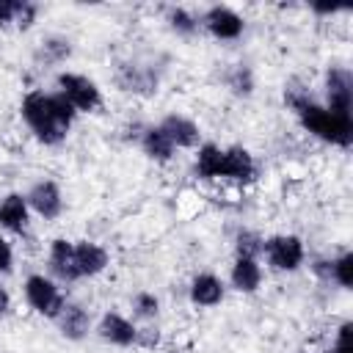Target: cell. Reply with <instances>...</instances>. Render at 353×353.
Returning <instances> with one entry per match:
<instances>
[{"label":"cell","instance_id":"obj_1","mask_svg":"<svg viewBox=\"0 0 353 353\" xmlns=\"http://www.w3.org/2000/svg\"><path fill=\"white\" fill-rule=\"evenodd\" d=\"M25 124L30 127V132L44 143V146H55L66 138L77 110L72 108V102L55 91V94H44V91H30L22 99L19 108Z\"/></svg>","mask_w":353,"mask_h":353},{"label":"cell","instance_id":"obj_2","mask_svg":"<svg viewBox=\"0 0 353 353\" xmlns=\"http://www.w3.org/2000/svg\"><path fill=\"white\" fill-rule=\"evenodd\" d=\"M298 119H301L303 130H309L312 135H317L325 143H334L342 149H347L353 143V119L350 116L331 113L328 108L312 102L303 110H298Z\"/></svg>","mask_w":353,"mask_h":353},{"label":"cell","instance_id":"obj_3","mask_svg":"<svg viewBox=\"0 0 353 353\" xmlns=\"http://www.w3.org/2000/svg\"><path fill=\"white\" fill-rule=\"evenodd\" d=\"M25 301L30 303L33 312H39V314H44V317H52V320L58 317V312H61L63 303H66L61 287H58L52 279L41 276V273L28 276V281H25Z\"/></svg>","mask_w":353,"mask_h":353},{"label":"cell","instance_id":"obj_4","mask_svg":"<svg viewBox=\"0 0 353 353\" xmlns=\"http://www.w3.org/2000/svg\"><path fill=\"white\" fill-rule=\"evenodd\" d=\"M58 91L72 102L74 110H97L102 105V94L97 88V83L85 74H74V72H61L58 74Z\"/></svg>","mask_w":353,"mask_h":353},{"label":"cell","instance_id":"obj_5","mask_svg":"<svg viewBox=\"0 0 353 353\" xmlns=\"http://www.w3.org/2000/svg\"><path fill=\"white\" fill-rule=\"evenodd\" d=\"M262 254L268 256L270 268H276V270H298L303 265L306 248H303V240L295 234H276V237L265 240Z\"/></svg>","mask_w":353,"mask_h":353},{"label":"cell","instance_id":"obj_6","mask_svg":"<svg viewBox=\"0 0 353 353\" xmlns=\"http://www.w3.org/2000/svg\"><path fill=\"white\" fill-rule=\"evenodd\" d=\"M325 102L331 113L350 116L353 105V77L345 66H331L325 72Z\"/></svg>","mask_w":353,"mask_h":353},{"label":"cell","instance_id":"obj_7","mask_svg":"<svg viewBox=\"0 0 353 353\" xmlns=\"http://www.w3.org/2000/svg\"><path fill=\"white\" fill-rule=\"evenodd\" d=\"M25 201L28 207L41 215L44 221H52L61 215L63 210V196H61V188L52 182V179H39L28 193H25Z\"/></svg>","mask_w":353,"mask_h":353},{"label":"cell","instance_id":"obj_8","mask_svg":"<svg viewBox=\"0 0 353 353\" xmlns=\"http://www.w3.org/2000/svg\"><path fill=\"white\" fill-rule=\"evenodd\" d=\"M116 85L121 91H130V94H141V97H152L157 94V74L154 69L149 66H141V63H121L116 69Z\"/></svg>","mask_w":353,"mask_h":353},{"label":"cell","instance_id":"obj_9","mask_svg":"<svg viewBox=\"0 0 353 353\" xmlns=\"http://www.w3.org/2000/svg\"><path fill=\"white\" fill-rule=\"evenodd\" d=\"M256 174V165H254V157L248 149L243 146H229V149H221V165H218V176L223 179H232V182H251Z\"/></svg>","mask_w":353,"mask_h":353},{"label":"cell","instance_id":"obj_10","mask_svg":"<svg viewBox=\"0 0 353 353\" xmlns=\"http://www.w3.org/2000/svg\"><path fill=\"white\" fill-rule=\"evenodd\" d=\"M201 25H204L215 39H223V41L237 39V36L243 33V28H245L243 17L234 14V11L226 8V6H212V8H207V14L201 17Z\"/></svg>","mask_w":353,"mask_h":353},{"label":"cell","instance_id":"obj_11","mask_svg":"<svg viewBox=\"0 0 353 353\" xmlns=\"http://www.w3.org/2000/svg\"><path fill=\"white\" fill-rule=\"evenodd\" d=\"M157 127L165 132V138L174 143V149H196V146H199V141H201L199 127H196L190 119L176 116V113L165 116V119H163Z\"/></svg>","mask_w":353,"mask_h":353},{"label":"cell","instance_id":"obj_12","mask_svg":"<svg viewBox=\"0 0 353 353\" xmlns=\"http://www.w3.org/2000/svg\"><path fill=\"white\" fill-rule=\"evenodd\" d=\"M47 262H50V270L55 279H61V281H77L80 279L77 265H74V243L72 240H66V237L52 240Z\"/></svg>","mask_w":353,"mask_h":353},{"label":"cell","instance_id":"obj_13","mask_svg":"<svg viewBox=\"0 0 353 353\" xmlns=\"http://www.w3.org/2000/svg\"><path fill=\"white\" fill-rule=\"evenodd\" d=\"M108 262H110V256L99 243H94V240H77L74 243V265H77L80 279L83 276H99L108 268Z\"/></svg>","mask_w":353,"mask_h":353},{"label":"cell","instance_id":"obj_14","mask_svg":"<svg viewBox=\"0 0 353 353\" xmlns=\"http://www.w3.org/2000/svg\"><path fill=\"white\" fill-rule=\"evenodd\" d=\"M55 323H58L61 334H63L66 339H72V342L85 339V334L91 331V314H88L80 303H72V301L63 303V309L58 312Z\"/></svg>","mask_w":353,"mask_h":353},{"label":"cell","instance_id":"obj_15","mask_svg":"<svg viewBox=\"0 0 353 353\" xmlns=\"http://www.w3.org/2000/svg\"><path fill=\"white\" fill-rule=\"evenodd\" d=\"M97 331H99V336L105 342L119 345V347L135 345V334H138V328L127 317H121L119 312H105L102 320H99V325H97Z\"/></svg>","mask_w":353,"mask_h":353},{"label":"cell","instance_id":"obj_16","mask_svg":"<svg viewBox=\"0 0 353 353\" xmlns=\"http://www.w3.org/2000/svg\"><path fill=\"white\" fill-rule=\"evenodd\" d=\"M28 215H30V207H28L22 193H8L0 201V226L3 229L14 232V234H22L28 229Z\"/></svg>","mask_w":353,"mask_h":353},{"label":"cell","instance_id":"obj_17","mask_svg":"<svg viewBox=\"0 0 353 353\" xmlns=\"http://www.w3.org/2000/svg\"><path fill=\"white\" fill-rule=\"evenodd\" d=\"M229 281L237 292H256L259 284H262V268L256 259H243L237 256L234 265H232V273H229Z\"/></svg>","mask_w":353,"mask_h":353},{"label":"cell","instance_id":"obj_18","mask_svg":"<svg viewBox=\"0 0 353 353\" xmlns=\"http://www.w3.org/2000/svg\"><path fill=\"white\" fill-rule=\"evenodd\" d=\"M190 301L196 306H215L223 301V281L212 273H199L190 281Z\"/></svg>","mask_w":353,"mask_h":353},{"label":"cell","instance_id":"obj_19","mask_svg":"<svg viewBox=\"0 0 353 353\" xmlns=\"http://www.w3.org/2000/svg\"><path fill=\"white\" fill-rule=\"evenodd\" d=\"M141 149H143V154H149L152 160H157V163H168L171 157H174V143L165 138V132L154 124V127H146L143 130V135H141Z\"/></svg>","mask_w":353,"mask_h":353},{"label":"cell","instance_id":"obj_20","mask_svg":"<svg viewBox=\"0 0 353 353\" xmlns=\"http://www.w3.org/2000/svg\"><path fill=\"white\" fill-rule=\"evenodd\" d=\"M218 165H221V146L201 143L199 154H196V176L199 179H218Z\"/></svg>","mask_w":353,"mask_h":353},{"label":"cell","instance_id":"obj_21","mask_svg":"<svg viewBox=\"0 0 353 353\" xmlns=\"http://www.w3.org/2000/svg\"><path fill=\"white\" fill-rule=\"evenodd\" d=\"M72 55V44L69 39L63 36H47L41 41V50H39V58H44V63H61Z\"/></svg>","mask_w":353,"mask_h":353},{"label":"cell","instance_id":"obj_22","mask_svg":"<svg viewBox=\"0 0 353 353\" xmlns=\"http://www.w3.org/2000/svg\"><path fill=\"white\" fill-rule=\"evenodd\" d=\"M262 248H265V237H262V234H256V232H251V229L237 232V237H234V251H237V256H243V259H256V256L262 254Z\"/></svg>","mask_w":353,"mask_h":353},{"label":"cell","instance_id":"obj_23","mask_svg":"<svg viewBox=\"0 0 353 353\" xmlns=\"http://www.w3.org/2000/svg\"><path fill=\"white\" fill-rule=\"evenodd\" d=\"M226 85H229L234 94L248 97V94L254 91V74H251V69L243 66V63H234V66L229 69V74H226Z\"/></svg>","mask_w":353,"mask_h":353},{"label":"cell","instance_id":"obj_24","mask_svg":"<svg viewBox=\"0 0 353 353\" xmlns=\"http://www.w3.org/2000/svg\"><path fill=\"white\" fill-rule=\"evenodd\" d=\"M331 281H336L339 287H353V254L345 251L336 259H331Z\"/></svg>","mask_w":353,"mask_h":353},{"label":"cell","instance_id":"obj_25","mask_svg":"<svg viewBox=\"0 0 353 353\" xmlns=\"http://www.w3.org/2000/svg\"><path fill=\"white\" fill-rule=\"evenodd\" d=\"M168 25H171V30H176L179 36H193L201 22H199L188 8H171V11H168Z\"/></svg>","mask_w":353,"mask_h":353},{"label":"cell","instance_id":"obj_26","mask_svg":"<svg viewBox=\"0 0 353 353\" xmlns=\"http://www.w3.org/2000/svg\"><path fill=\"white\" fill-rule=\"evenodd\" d=\"M284 102L298 113V110H303L306 105H312V94H309L306 85H301L298 80H292V83L284 85Z\"/></svg>","mask_w":353,"mask_h":353},{"label":"cell","instance_id":"obj_27","mask_svg":"<svg viewBox=\"0 0 353 353\" xmlns=\"http://www.w3.org/2000/svg\"><path fill=\"white\" fill-rule=\"evenodd\" d=\"M132 312H135V317L152 320V317H157V312H160V301H157L152 292H138V295L132 298Z\"/></svg>","mask_w":353,"mask_h":353},{"label":"cell","instance_id":"obj_28","mask_svg":"<svg viewBox=\"0 0 353 353\" xmlns=\"http://www.w3.org/2000/svg\"><path fill=\"white\" fill-rule=\"evenodd\" d=\"M36 14H39L36 3L19 0V8H17V17H14V25H17L19 30H28V28H30V25L36 22Z\"/></svg>","mask_w":353,"mask_h":353},{"label":"cell","instance_id":"obj_29","mask_svg":"<svg viewBox=\"0 0 353 353\" xmlns=\"http://www.w3.org/2000/svg\"><path fill=\"white\" fill-rule=\"evenodd\" d=\"M350 336H353V323H350V320H345V323L339 325L334 353H353V342H350Z\"/></svg>","mask_w":353,"mask_h":353},{"label":"cell","instance_id":"obj_30","mask_svg":"<svg viewBox=\"0 0 353 353\" xmlns=\"http://www.w3.org/2000/svg\"><path fill=\"white\" fill-rule=\"evenodd\" d=\"M157 342H160V331H157V328H152V325L138 328L135 345H141V347H157Z\"/></svg>","mask_w":353,"mask_h":353},{"label":"cell","instance_id":"obj_31","mask_svg":"<svg viewBox=\"0 0 353 353\" xmlns=\"http://www.w3.org/2000/svg\"><path fill=\"white\" fill-rule=\"evenodd\" d=\"M19 0H0V25H11L17 17Z\"/></svg>","mask_w":353,"mask_h":353},{"label":"cell","instance_id":"obj_32","mask_svg":"<svg viewBox=\"0 0 353 353\" xmlns=\"http://www.w3.org/2000/svg\"><path fill=\"white\" fill-rule=\"evenodd\" d=\"M14 268V254H11V245L0 237V273H11Z\"/></svg>","mask_w":353,"mask_h":353},{"label":"cell","instance_id":"obj_33","mask_svg":"<svg viewBox=\"0 0 353 353\" xmlns=\"http://www.w3.org/2000/svg\"><path fill=\"white\" fill-rule=\"evenodd\" d=\"M312 270H314L320 279L331 281V259H314V262H312Z\"/></svg>","mask_w":353,"mask_h":353},{"label":"cell","instance_id":"obj_34","mask_svg":"<svg viewBox=\"0 0 353 353\" xmlns=\"http://www.w3.org/2000/svg\"><path fill=\"white\" fill-rule=\"evenodd\" d=\"M8 309H11V295H8V290L0 284V317L8 314Z\"/></svg>","mask_w":353,"mask_h":353},{"label":"cell","instance_id":"obj_35","mask_svg":"<svg viewBox=\"0 0 353 353\" xmlns=\"http://www.w3.org/2000/svg\"><path fill=\"white\" fill-rule=\"evenodd\" d=\"M314 11H317V14H336L339 8H336V6H314Z\"/></svg>","mask_w":353,"mask_h":353}]
</instances>
